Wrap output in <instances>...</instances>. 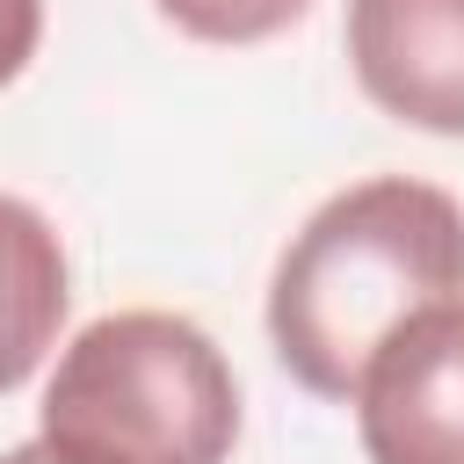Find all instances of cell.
I'll return each instance as SVG.
<instances>
[{
    "mask_svg": "<svg viewBox=\"0 0 464 464\" xmlns=\"http://www.w3.org/2000/svg\"><path fill=\"white\" fill-rule=\"evenodd\" d=\"M348 406L370 464H464V297L413 312Z\"/></svg>",
    "mask_w": 464,
    "mask_h": 464,
    "instance_id": "3",
    "label": "cell"
},
{
    "mask_svg": "<svg viewBox=\"0 0 464 464\" xmlns=\"http://www.w3.org/2000/svg\"><path fill=\"white\" fill-rule=\"evenodd\" d=\"M312 0H160V14L196 44H268L304 22Z\"/></svg>",
    "mask_w": 464,
    "mask_h": 464,
    "instance_id": "6",
    "label": "cell"
},
{
    "mask_svg": "<svg viewBox=\"0 0 464 464\" xmlns=\"http://www.w3.org/2000/svg\"><path fill=\"white\" fill-rule=\"evenodd\" d=\"M36 442L58 464H225L239 377L196 319L109 312L58 348Z\"/></svg>",
    "mask_w": 464,
    "mask_h": 464,
    "instance_id": "2",
    "label": "cell"
},
{
    "mask_svg": "<svg viewBox=\"0 0 464 464\" xmlns=\"http://www.w3.org/2000/svg\"><path fill=\"white\" fill-rule=\"evenodd\" d=\"M464 297V203L413 174H377L326 196L283 246L268 283L276 362L348 406L370 355L428 304Z\"/></svg>",
    "mask_w": 464,
    "mask_h": 464,
    "instance_id": "1",
    "label": "cell"
},
{
    "mask_svg": "<svg viewBox=\"0 0 464 464\" xmlns=\"http://www.w3.org/2000/svg\"><path fill=\"white\" fill-rule=\"evenodd\" d=\"M0 464H58V457H51V450H44V442H22V450H7V457H0Z\"/></svg>",
    "mask_w": 464,
    "mask_h": 464,
    "instance_id": "8",
    "label": "cell"
},
{
    "mask_svg": "<svg viewBox=\"0 0 464 464\" xmlns=\"http://www.w3.org/2000/svg\"><path fill=\"white\" fill-rule=\"evenodd\" d=\"M65 304H72V283H65L58 225L36 203L0 196V392L36 377V362L65 326Z\"/></svg>",
    "mask_w": 464,
    "mask_h": 464,
    "instance_id": "5",
    "label": "cell"
},
{
    "mask_svg": "<svg viewBox=\"0 0 464 464\" xmlns=\"http://www.w3.org/2000/svg\"><path fill=\"white\" fill-rule=\"evenodd\" d=\"M355 87L435 138H464V0H348Z\"/></svg>",
    "mask_w": 464,
    "mask_h": 464,
    "instance_id": "4",
    "label": "cell"
},
{
    "mask_svg": "<svg viewBox=\"0 0 464 464\" xmlns=\"http://www.w3.org/2000/svg\"><path fill=\"white\" fill-rule=\"evenodd\" d=\"M36 36H44V0H0V87L36 58Z\"/></svg>",
    "mask_w": 464,
    "mask_h": 464,
    "instance_id": "7",
    "label": "cell"
}]
</instances>
